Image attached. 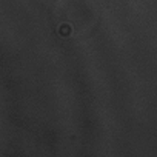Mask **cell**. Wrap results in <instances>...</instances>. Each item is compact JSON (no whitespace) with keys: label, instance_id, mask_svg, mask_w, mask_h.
<instances>
[{"label":"cell","instance_id":"obj_1","mask_svg":"<svg viewBox=\"0 0 157 157\" xmlns=\"http://www.w3.org/2000/svg\"><path fill=\"white\" fill-rule=\"evenodd\" d=\"M59 17L72 29L85 31L97 19V10L91 0H62L57 6Z\"/></svg>","mask_w":157,"mask_h":157}]
</instances>
